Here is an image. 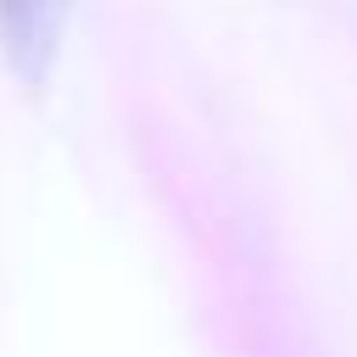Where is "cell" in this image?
<instances>
[{"instance_id":"cell-1","label":"cell","mask_w":357,"mask_h":357,"mask_svg":"<svg viewBox=\"0 0 357 357\" xmlns=\"http://www.w3.org/2000/svg\"><path fill=\"white\" fill-rule=\"evenodd\" d=\"M61 22H67V0H0V39L11 67L33 84L50 73V56L61 45Z\"/></svg>"}]
</instances>
